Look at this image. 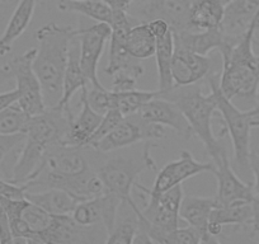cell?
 Instances as JSON below:
<instances>
[{"label": "cell", "mask_w": 259, "mask_h": 244, "mask_svg": "<svg viewBox=\"0 0 259 244\" xmlns=\"http://www.w3.org/2000/svg\"><path fill=\"white\" fill-rule=\"evenodd\" d=\"M251 230L254 234H259V196H254L251 201Z\"/></svg>", "instance_id": "b9f144b4"}, {"label": "cell", "mask_w": 259, "mask_h": 244, "mask_svg": "<svg viewBox=\"0 0 259 244\" xmlns=\"http://www.w3.org/2000/svg\"><path fill=\"white\" fill-rule=\"evenodd\" d=\"M136 230H138V219L134 214V216L124 219L123 221L117 224L114 230L108 234V238L104 244H131Z\"/></svg>", "instance_id": "1f68e13d"}, {"label": "cell", "mask_w": 259, "mask_h": 244, "mask_svg": "<svg viewBox=\"0 0 259 244\" xmlns=\"http://www.w3.org/2000/svg\"><path fill=\"white\" fill-rule=\"evenodd\" d=\"M212 173L215 174L216 181H218V192H216L215 198L219 206L251 204L255 196L253 185L250 182L243 181L235 173L228 158V154H224L220 161L213 164Z\"/></svg>", "instance_id": "8fae6325"}, {"label": "cell", "mask_w": 259, "mask_h": 244, "mask_svg": "<svg viewBox=\"0 0 259 244\" xmlns=\"http://www.w3.org/2000/svg\"><path fill=\"white\" fill-rule=\"evenodd\" d=\"M210 92L215 96L218 111L224 119L226 131L233 143L234 158L231 167L239 177H248L250 172L249 155H250V131L253 128H259V121L250 111H241L233 101L226 98L219 87V78L211 75L208 78Z\"/></svg>", "instance_id": "5b68a950"}, {"label": "cell", "mask_w": 259, "mask_h": 244, "mask_svg": "<svg viewBox=\"0 0 259 244\" xmlns=\"http://www.w3.org/2000/svg\"><path fill=\"white\" fill-rule=\"evenodd\" d=\"M109 37L111 26L107 23H96L85 28H78L81 70L93 88H104L98 78V64Z\"/></svg>", "instance_id": "30bf717a"}, {"label": "cell", "mask_w": 259, "mask_h": 244, "mask_svg": "<svg viewBox=\"0 0 259 244\" xmlns=\"http://www.w3.org/2000/svg\"><path fill=\"white\" fill-rule=\"evenodd\" d=\"M139 116L149 124H155L163 128H169L178 136L189 139L193 133L181 109L173 103L163 98H154L146 103L139 112Z\"/></svg>", "instance_id": "9a60e30c"}, {"label": "cell", "mask_w": 259, "mask_h": 244, "mask_svg": "<svg viewBox=\"0 0 259 244\" xmlns=\"http://www.w3.org/2000/svg\"><path fill=\"white\" fill-rule=\"evenodd\" d=\"M202 234L192 226H184L177 230V240L179 244H200Z\"/></svg>", "instance_id": "8d00e7d4"}, {"label": "cell", "mask_w": 259, "mask_h": 244, "mask_svg": "<svg viewBox=\"0 0 259 244\" xmlns=\"http://www.w3.org/2000/svg\"><path fill=\"white\" fill-rule=\"evenodd\" d=\"M200 244H221L219 241V239L216 236L210 235L208 233L202 234V238H201V243Z\"/></svg>", "instance_id": "f6af8a7d"}, {"label": "cell", "mask_w": 259, "mask_h": 244, "mask_svg": "<svg viewBox=\"0 0 259 244\" xmlns=\"http://www.w3.org/2000/svg\"><path fill=\"white\" fill-rule=\"evenodd\" d=\"M159 98L173 102L191 126L193 135L197 136L205 145L213 164L219 163L221 156L226 154L224 146L213 131V114L218 111L215 96L202 93L197 84L189 87H174L165 93H158Z\"/></svg>", "instance_id": "277c9868"}, {"label": "cell", "mask_w": 259, "mask_h": 244, "mask_svg": "<svg viewBox=\"0 0 259 244\" xmlns=\"http://www.w3.org/2000/svg\"><path fill=\"white\" fill-rule=\"evenodd\" d=\"M219 204L215 197H200V196H187L182 201L179 209V218L186 221L187 225L197 229L201 234L207 231L210 215Z\"/></svg>", "instance_id": "7402d4cb"}, {"label": "cell", "mask_w": 259, "mask_h": 244, "mask_svg": "<svg viewBox=\"0 0 259 244\" xmlns=\"http://www.w3.org/2000/svg\"><path fill=\"white\" fill-rule=\"evenodd\" d=\"M37 49H31L24 54L12 59L7 65L9 66L16 80L17 92L19 99L17 102L24 113L29 117L38 116L46 112L42 87L33 70V60L36 56Z\"/></svg>", "instance_id": "52a82bcc"}, {"label": "cell", "mask_w": 259, "mask_h": 244, "mask_svg": "<svg viewBox=\"0 0 259 244\" xmlns=\"http://www.w3.org/2000/svg\"><path fill=\"white\" fill-rule=\"evenodd\" d=\"M24 141V134H16V135L3 136L0 135V163L3 161L7 154L16 148L18 144Z\"/></svg>", "instance_id": "d590c367"}, {"label": "cell", "mask_w": 259, "mask_h": 244, "mask_svg": "<svg viewBox=\"0 0 259 244\" xmlns=\"http://www.w3.org/2000/svg\"><path fill=\"white\" fill-rule=\"evenodd\" d=\"M151 143H145L141 156H114L102 164L97 174L103 183L104 192L116 196L122 204L131 208L135 205L133 200V188L139 183V177L145 169L156 171V164L151 156Z\"/></svg>", "instance_id": "8992f818"}, {"label": "cell", "mask_w": 259, "mask_h": 244, "mask_svg": "<svg viewBox=\"0 0 259 244\" xmlns=\"http://www.w3.org/2000/svg\"><path fill=\"white\" fill-rule=\"evenodd\" d=\"M113 92V91H112ZM114 108L118 109L123 117L133 116L140 112V109L158 97V91H133L113 92Z\"/></svg>", "instance_id": "83f0119b"}, {"label": "cell", "mask_w": 259, "mask_h": 244, "mask_svg": "<svg viewBox=\"0 0 259 244\" xmlns=\"http://www.w3.org/2000/svg\"><path fill=\"white\" fill-rule=\"evenodd\" d=\"M89 106L98 114H106L109 109L114 108V94L106 88H93L87 93Z\"/></svg>", "instance_id": "d6a6232c"}, {"label": "cell", "mask_w": 259, "mask_h": 244, "mask_svg": "<svg viewBox=\"0 0 259 244\" xmlns=\"http://www.w3.org/2000/svg\"><path fill=\"white\" fill-rule=\"evenodd\" d=\"M27 240V244H46L45 241H42L41 239L38 238H28L26 239Z\"/></svg>", "instance_id": "bcb514c9"}, {"label": "cell", "mask_w": 259, "mask_h": 244, "mask_svg": "<svg viewBox=\"0 0 259 244\" xmlns=\"http://www.w3.org/2000/svg\"><path fill=\"white\" fill-rule=\"evenodd\" d=\"M88 84V79L85 78L80 66V47H79L78 33H76V37L71 42L70 51H69L68 65L65 70L64 84H62V97L55 108L60 109V111H71V98L76 92L85 88Z\"/></svg>", "instance_id": "ac0fdd59"}, {"label": "cell", "mask_w": 259, "mask_h": 244, "mask_svg": "<svg viewBox=\"0 0 259 244\" xmlns=\"http://www.w3.org/2000/svg\"><path fill=\"white\" fill-rule=\"evenodd\" d=\"M73 117L71 111L57 108H47L45 113L29 117L24 130L23 148L9 179L12 183L26 185L36 178L47 151L59 144L64 145Z\"/></svg>", "instance_id": "7a4b0ae2"}, {"label": "cell", "mask_w": 259, "mask_h": 244, "mask_svg": "<svg viewBox=\"0 0 259 244\" xmlns=\"http://www.w3.org/2000/svg\"><path fill=\"white\" fill-rule=\"evenodd\" d=\"M11 80H13V75H12V71L11 69H9V66H2V68H0V86L8 83V82Z\"/></svg>", "instance_id": "ee69618b"}, {"label": "cell", "mask_w": 259, "mask_h": 244, "mask_svg": "<svg viewBox=\"0 0 259 244\" xmlns=\"http://www.w3.org/2000/svg\"><path fill=\"white\" fill-rule=\"evenodd\" d=\"M71 218L81 228H93L98 224H102L103 214H102L99 197L79 202L74 209Z\"/></svg>", "instance_id": "f546056e"}, {"label": "cell", "mask_w": 259, "mask_h": 244, "mask_svg": "<svg viewBox=\"0 0 259 244\" xmlns=\"http://www.w3.org/2000/svg\"><path fill=\"white\" fill-rule=\"evenodd\" d=\"M148 24L149 27H150V31L153 32L154 37H155L156 39L161 38V37L165 36L169 31H171L170 27L168 26V23L161 21V19H155V21L148 22Z\"/></svg>", "instance_id": "f35d334b"}, {"label": "cell", "mask_w": 259, "mask_h": 244, "mask_svg": "<svg viewBox=\"0 0 259 244\" xmlns=\"http://www.w3.org/2000/svg\"><path fill=\"white\" fill-rule=\"evenodd\" d=\"M19 99V94L17 89L11 92H6V93H0V112L4 109L9 108L11 106L16 104Z\"/></svg>", "instance_id": "ab89813d"}, {"label": "cell", "mask_w": 259, "mask_h": 244, "mask_svg": "<svg viewBox=\"0 0 259 244\" xmlns=\"http://www.w3.org/2000/svg\"><path fill=\"white\" fill-rule=\"evenodd\" d=\"M134 18L140 22L161 19L166 22L173 33L192 31L189 24V3L184 0H148L139 4Z\"/></svg>", "instance_id": "7c38bea8"}, {"label": "cell", "mask_w": 259, "mask_h": 244, "mask_svg": "<svg viewBox=\"0 0 259 244\" xmlns=\"http://www.w3.org/2000/svg\"><path fill=\"white\" fill-rule=\"evenodd\" d=\"M13 240L8 214L4 208L3 198L0 197V244H13Z\"/></svg>", "instance_id": "e575fe53"}, {"label": "cell", "mask_w": 259, "mask_h": 244, "mask_svg": "<svg viewBox=\"0 0 259 244\" xmlns=\"http://www.w3.org/2000/svg\"><path fill=\"white\" fill-rule=\"evenodd\" d=\"M101 2L107 4L112 11H123L127 13L134 4V0H101Z\"/></svg>", "instance_id": "60d3db41"}, {"label": "cell", "mask_w": 259, "mask_h": 244, "mask_svg": "<svg viewBox=\"0 0 259 244\" xmlns=\"http://www.w3.org/2000/svg\"><path fill=\"white\" fill-rule=\"evenodd\" d=\"M131 244H158V243H156L154 239H151L145 230H143V229H140L138 226V230H136L135 235H134L133 243Z\"/></svg>", "instance_id": "7bdbcfd3"}, {"label": "cell", "mask_w": 259, "mask_h": 244, "mask_svg": "<svg viewBox=\"0 0 259 244\" xmlns=\"http://www.w3.org/2000/svg\"><path fill=\"white\" fill-rule=\"evenodd\" d=\"M259 28V14L239 38H228L219 51L223 70L219 87L228 99H243L254 107L259 96V55L254 52V37Z\"/></svg>", "instance_id": "6da1fadb"}, {"label": "cell", "mask_w": 259, "mask_h": 244, "mask_svg": "<svg viewBox=\"0 0 259 244\" xmlns=\"http://www.w3.org/2000/svg\"><path fill=\"white\" fill-rule=\"evenodd\" d=\"M83 148L69 145H55L46 153L39 168V173H50L56 176H75L88 172L91 166L81 153ZM36 176V177H37Z\"/></svg>", "instance_id": "4fadbf2b"}, {"label": "cell", "mask_w": 259, "mask_h": 244, "mask_svg": "<svg viewBox=\"0 0 259 244\" xmlns=\"http://www.w3.org/2000/svg\"><path fill=\"white\" fill-rule=\"evenodd\" d=\"M37 0H19L8 24L0 36V56L8 54L13 44L26 32L34 14Z\"/></svg>", "instance_id": "ffe728a7"}, {"label": "cell", "mask_w": 259, "mask_h": 244, "mask_svg": "<svg viewBox=\"0 0 259 244\" xmlns=\"http://www.w3.org/2000/svg\"><path fill=\"white\" fill-rule=\"evenodd\" d=\"M57 8L61 12H73L92 18L97 23L111 24L113 11L101 0H59Z\"/></svg>", "instance_id": "4316f807"}, {"label": "cell", "mask_w": 259, "mask_h": 244, "mask_svg": "<svg viewBox=\"0 0 259 244\" xmlns=\"http://www.w3.org/2000/svg\"><path fill=\"white\" fill-rule=\"evenodd\" d=\"M126 51L130 56L136 60H146L155 56L156 38L146 22L136 24L128 32Z\"/></svg>", "instance_id": "484cf974"}, {"label": "cell", "mask_w": 259, "mask_h": 244, "mask_svg": "<svg viewBox=\"0 0 259 244\" xmlns=\"http://www.w3.org/2000/svg\"><path fill=\"white\" fill-rule=\"evenodd\" d=\"M184 2H187V3H189V4H191V2H192V0H184Z\"/></svg>", "instance_id": "c3c4849f"}, {"label": "cell", "mask_w": 259, "mask_h": 244, "mask_svg": "<svg viewBox=\"0 0 259 244\" xmlns=\"http://www.w3.org/2000/svg\"><path fill=\"white\" fill-rule=\"evenodd\" d=\"M123 118V114H122L117 108L109 109V111L107 112L106 114H103V117H102L101 124H99L98 129L96 130L94 135L92 136L88 148H92V146L96 145L97 143H99L102 139L106 138L108 134H111L112 131L121 124Z\"/></svg>", "instance_id": "836d02e7"}, {"label": "cell", "mask_w": 259, "mask_h": 244, "mask_svg": "<svg viewBox=\"0 0 259 244\" xmlns=\"http://www.w3.org/2000/svg\"><path fill=\"white\" fill-rule=\"evenodd\" d=\"M225 6L219 0H192L189 4V24L192 31L221 28Z\"/></svg>", "instance_id": "44dd1931"}, {"label": "cell", "mask_w": 259, "mask_h": 244, "mask_svg": "<svg viewBox=\"0 0 259 244\" xmlns=\"http://www.w3.org/2000/svg\"><path fill=\"white\" fill-rule=\"evenodd\" d=\"M164 136H165V130L163 126L149 124L136 113L124 117L111 134L92 146V149L99 153H109L133 145L139 141L150 143L153 140H160Z\"/></svg>", "instance_id": "ba28073f"}, {"label": "cell", "mask_w": 259, "mask_h": 244, "mask_svg": "<svg viewBox=\"0 0 259 244\" xmlns=\"http://www.w3.org/2000/svg\"><path fill=\"white\" fill-rule=\"evenodd\" d=\"M211 66L212 61L208 56H201L176 46L171 65L174 87H189L197 84L210 74Z\"/></svg>", "instance_id": "5bb4252c"}, {"label": "cell", "mask_w": 259, "mask_h": 244, "mask_svg": "<svg viewBox=\"0 0 259 244\" xmlns=\"http://www.w3.org/2000/svg\"><path fill=\"white\" fill-rule=\"evenodd\" d=\"M212 171V163H202V161L196 160L189 151L183 150L181 151V155L177 160L169 161L156 173L151 190L144 187L140 183H138L135 188L148 197H158L161 193L171 190L176 186L182 185V182H184L186 179L205 173V172Z\"/></svg>", "instance_id": "9c48e42d"}, {"label": "cell", "mask_w": 259, "mask_h": 244, "mask_svg": "<svg viewBox=\"0 0 259 244\" xmlns=\"http://www.w3.org/2000/svg\"><path fill=\"white\" fill-rule=\"evenodd\" d=\"M22 219L29 229V233H31L29 238H34V236H39L41 234H44L51 226L54 215L46 213L41 208L28 201L22 213Z\"/></svg>", "instance_id": "4dcf8cb0"}, {"label": "cell", "mask_w": 259, "mask_h": 244, "mask_svg": "<svg viewBox=\"0 0 259 244\" xmlns=\"http://www.w3.org/2000/svg\"><path fill=\"white\" fill-rule=\"evenodd\" d=\"M26 200L41 208L51 215H71L78 201L68 192L56 188H47L39 192H26Z\"/></svg>", "instance_id": "cb8c5ba5"}, {"label": "cell", "mask_w": 259, "mask_h": 244, "mask_svg": "<svg viewBox=\"0 0 259 244\" xmlns=\"http://www.w3.org/2000/svg\"><path fill=\"white\" fill-rule=\"evenodd\" d=\"M259 14V0H233L225 7L223 28L228 38L243 36Z\"/></svg>", "instance_id": "e0dca14e"}, {"label": "cell", "mask_w": 259, "mask_h": 244, "mask_svg": "<svg viewBox=\"0 0 259 244\" xmlns=\"http://www.w3.org/2000/svg\"><path fill=\"white\" fill-rule=\"evenodd\" d=\"M174 34V45L201 56H207L213 50H220L228 37L223 28L207 31H186Z\"/></svg>", "instance_id": "d6986e66"}, {"label": "cell", "mask_w": 259, "mask_h": 244, "mask_svg": "<svg viewBox=\"0 0 259 244\" xmlns=\"http://www.w3.org/2000/svg\"><path fill=\"white\" fill-rule=\"evenodd\" d=\"M219 2H221V3H223L224 4V6H228V4L229 3H230V2H233V0H219Z\"/></svg>", "instance_id": "7dc6e473"}, {"label": "cell", "mask_w": 259, "mask_h": 244, "mask_svg": "<svg viewBox=\"0 0 259 244\" xmlns=\"http://www.w3.org/2000/svg\"><path fill=\"white\" fill-rule=\"evenodd\" d=\"M249 167L250 172L254 177L253 190L255 196H259V149H251L250 155H249Z\"/></svg>", "instance_id": "74e56055"}, {"label": "cell", "mask_w": 259, "mask_h": 244, "mask_svg": "<svg viewBox=\"0 0 259 244\" xmlns=\"http://www.w3.org/2000/svg\"><path fill=\"white\" fill-rule=\"evenodd\" d=\"M87 93H88V89L85 87L81 89L80 93V112L70 121L64 145L85 148L89 145L92 136L94 135L101 124L103 116L92 109L88 103V99H87Z\"/></svg>", "instance_id": "2e32d148"}, {"label": "cell", "mask_w": 259, "mask_h": 244, "mask_svg": "<svg viewBox=\"0 0 259 244\" xmlns=\"http://www.w3.org/2000/svg\"><path fill=\"white\" fill-rule=\"evenodd\" d=\"M174 34L169 31L161 38L156 39V68H158L159 88L158 93H165L174 88L173 75H171V65L174 57Z\"/></svg>", "instance_id": "d4e9b609"}, {"label": "cell", "mask_w": 259, "mask_h": 244, "mask_svg": "<svg viewBox=\"0 0 259 244\" xmlns=\"http://www.w3.org/2000/svg\"><path fill=\"white\" fill-rule=\"evenodd\" d=\"M76 33L78 29L73 27L56 23L45 24L37 31L33 70L41 83L46 108H55L61 99L69 51Z\"/></svg>", "instance_id": "3957f363"}, {"label": "cell", "mask_w": 259, "mask_h": 244, "mask_svg": "<svg viewBox=\"0 0 259 244\" xmlns=\"http://www.w3.org/2000/svg\"><path fill=\"white\" fill-rule=\"evenodd\" d=\"M251 220V204H234L229 206H218L210 215L207 231L218 238L225 225H248Z\"/></svg>", "instance_id": "603a6c76"}, {"label": "cell", "mask_w": 259, "mask_h": 244, "mask_svg": "<svg viewBox=\"0 0 259 244\" xmlns=\"http://www.w3.org/2000/svg\"><path fill=\"white\" fill-rule=\"evenodd\" d=\"M29 116L24 113L18 104L0 112V135L8 136L16 134H24Z\"/></svg>", "instance_id": "f1b7e54d"}]
</instances>
